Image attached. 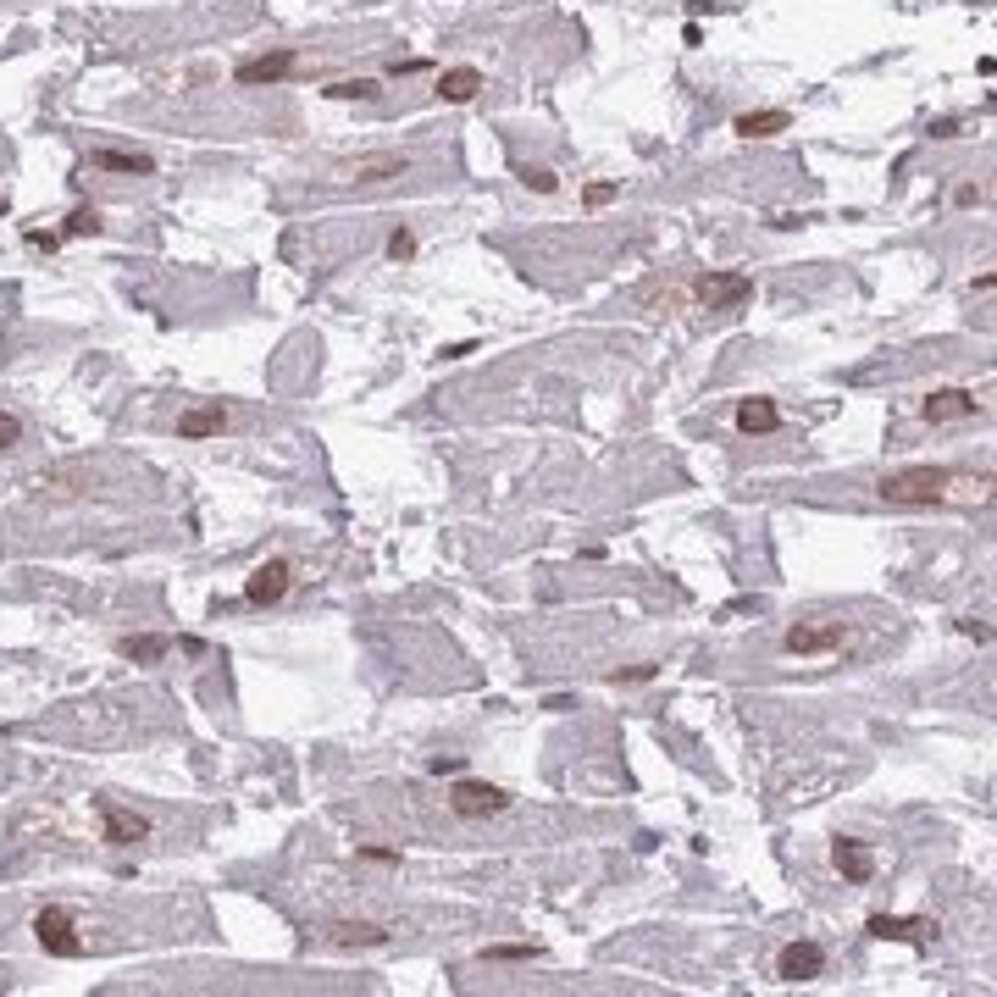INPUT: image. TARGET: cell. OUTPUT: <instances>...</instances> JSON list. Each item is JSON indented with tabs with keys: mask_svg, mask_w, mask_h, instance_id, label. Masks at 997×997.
I'll return each mask as SVG.
<instances>
[{
	"mask_svg": "<svg viewBox=\"0 0 997 997\" xmlns=\"http://www.w3.org/2000/svg\"><path fill=\"white\" fill-rule=\"evenodd\" d=\"M887 505H948L953 488H986V477H959L948 466H903L876 482Z\"/></svg>",
	"mask_w": 997,
	"mask_h": 997,
	"instance_id": "cell-1",
	"label": "cell"
},
{
	"mask_svg": "<svg viewBox=\"0 0 997 997\" xmlns=\"http://www.w3.org/2000/svg\"><path fill=\"white\" fill-rule=\"evenodd\" d=\"M34 942L50 959H78V953H84V937H78L73 914L61 909V903H45V909L34 914Z\"/></svg>",
	"mask_w": 997,
	"mask_h": 997,
	"instance_id": "cell-2",
	"label": "cell"
},
{
	"mask_svg": "<svg viewBox=\"0 0 997 997\" xmlns=\"http://www.w3.org/2000/svg\"><path fill=\"white\" fill-rule=\"evenodd\" d=\"M449 809H455L460 820H488V815H505L510 809V793L505 787H493V781H455Z\"/></svg>",
	"mask_w": 997,
	"mask_h": 997,
	"instance_id": "cell-3",
	"label": "cell"
},
{
	"mask_svg": "<svg viewBox=\"0 0 997 997\" xmlns=\"http://www.w3.org/2000/svg\"><path fill=\"white\" fill-rule=\"evenodd\" d=\"M693 294H698L704 311H732V305H743L748 294H754V277L748 272H704L693 283Z\"/></svg>",
	"mask_w": 997,
	"mask_h": 997,
	"instance_id": "cell-4",
	"label": "cell"
},
{
	"mask_svg": "<svg viewBox=\"0 0 997 997\" xmlns=\"http://www.w3.org/2000/svg\"><path fill=\"white\" fill-rule=\"evenodd\" d=\"M781 649L793 654V660H809V654H831V649H842V621H826V626L798 621V626H787Z\"/></svg>",
	"mask_w": 997,
	"mask_h": 997,
	"instance_id": "cell-5",
	"label": "cell"
},
{
	"mask_svg": "<svg viewBox=\"0 0 997 997\" xmlns=\"http://www.w3.org/2000/svg\"><path fill=\"white\" fill-rule=\"evenodd\" d=\"M865 931L876 942H909V948H925L937 937V920H903V914H870Z\"/></svg>",
	"mask_w": 997,
	"mask_h": 997,
	"instance_id": "cell-6",
	"label": "cell"
},
{
	"mask_svg": "<svg viewBox=\"0 0 997 997\" xmlns=\"http://www.w3.org/2000/svg\"><path fill=\"white\" fill-rule=\"evenodd\" d=\"M820 970H826V948H820V942H787V948H781L776 953V975H781V981H815V975Z\"/></svg>",
	"mask_w": 997,
	"mask_h": 997,
	"instance_id": "cell-7",
	"label": "cell"
},
{
	"mask_svg": "<svg viewBox=\"0 0 997 997\" xmlns=\"http://www.w3.org/2000/svg\"><path fill=\"white\" fill-rule=\"evenodd\" d=\"M95 809H100V826H106V842H117V848H133V842L150 837L145 815H133V809L111 804V798H95Z\"/></svg>",
	"mask_w": 997,
	"mask_h": 997,
	"instance_id": "cell-8",
	"label": "cell"
},
{
	"mask_svg": "<svg viewBox=\"0 0 997 997\" xmlns=\"http://www.w3.org/2000/svg\"><path fill=\"white\" fill-rule=\"evenodd\" d=\"M289 588H294V565L289 560H266V565H255V571H250L244 599H250V604H277Z\"/></svg>",
	"mask_w": 997,
	"mask_h": 997,
	"instance_id": "cell-9",
	"label": "cell"
},
{
	"mask_svg": "<svg viewBox=\"0 0 997 997\" xmlns=\"http://www.w3.org/2000/svg\"><path fill=\"white\" fill-rule=\"evenodd\" d=\"M831 865H837L842 881H853V887L876 881V853H870L865 842H853V837H837V842H831Z\"/></svg>",
	"mask_w": 997,
	"mask_h": 997,
	"instance_id": "cell-10",
	"label": "cell"
},
{
	"mask_svg": "<svg viewBox=\"0 0 997 997\" xmlns=\"http://www.w3.org/2000/svg\"><path fill=\"white\" fill-rule=\"evenodd\" d=\"M981 410V399L970 394V388H937V394L920 405V416L931 421V427H942V421H964V416H975Z\"/></svg>",
	"mask_w": 997,
	"mask_h": 997,
	"instance_id": "cell-11",
	"label": "cell"
},
{
	"mask_svg": "<svg viewBox=\"0 0 997 997\" xmlns=\"http://www.w3.org/2000/svg\"><path fill=\"white\" fill-rule=\"evenodd\" d=\"M294 67H300V56H294V50H272V56L244 61V67H239L233 78H239V84H283V78H289Z\"/></svg>",
	"mask_w": 997,
	"mask_h": 997,
	"instance_id": "cell-12",
	"label": "cell"
},
{
	"mask_svg": "<svg viewBox=\"0 0 997 997\" xmlns=\"http://www.w3.org/2000/svg\"><path fill=\"white\" fill-rule=\"evenodd\" d=\"M222 427H228V405L222 399H211V405H194L178 416V438H217Z\"/></svg>",
	"mask_w": 997,
	"mask_h": 997,
	"instance_id": "cell-13",
	"label": "cell"
},
{
	"mask_svg": "<svg viewBox=\"0 0 997 997\" xmlns=\"http://www.w3.org/2000/svg\"><path fill=\"white\" fill-rule=\"evenodd\" d=\"M327 942H333V948H383V942H388V925H372V920H338L333 931H327Z\"/></svg>",
	"mask_w": 997,
	"mask_h": 997,
	"instance_id": "cell-14",
	"label": "cell"
},
{
	"mask_svg": "<svg viewBox=\"0 0 997 997\" xmlns=\"http://www.w3.org/2000/svg\"><path fill=\"white\" fill-rule=\"evenodd\" d=\"M737 427H743V433H776V427H781V410H776V399H743V405H737Z\"/></svg>",
	"mask_w": 997,
	"mask_h": 997,
	"instance_id": "cell-15",
	"label": "cell"
},
{
	"mask_svg": "<svg viewBox=\"0 0 997 997\" xmlns=\"http://www.w3.org/2000/svg\"><path fill=\"white\" fill-rule=\"evenodd\" d=\"M405 172V156H355L344 167V178H355V183H377V178H399Z\"/></svg>",
	"mask_w": 997,
	"mask_h": 997,
	"instance_id": "cell-16",
	"label": "cell"
},
{
	"mask_svg": "<svg viewBox=\"0 0 997 997\" xmlns=\"http://www.w3.org/2000/svg\"><path fill=\"white\" fill-rule=\"evenodd\" d=\"M167 649H172V643H167V637H156V632H139V637H122V643H117V654H122V660H133V665H156Z\"/></svg>",
	"mask_w": 997,
	"mask_h": 997,
	"instance_id": "cell-17",
	"label": "cell"
},
{
	"mask_svg": "<svg viewBox=\"0 0 997 997\" xmlns=\"http://www.w3.org/2000/svg\"><path fill=\"white\" fill-rule=\"evenodd\" d=\"M732 133H743V139H770V133H787V111H743V117L732 122Z\"/></svg>",
	"mask_w": 997,
	"mask_h": 997,
	"instance_id": "cell-18",
	"label": "cell"
},
{
	"mask_svg": "<svg viewBox=\"0 0 997 997\" xmlns=\"http://www.w3.org/2000/svg\"><path fill=\"white\" fill-rule=\"evenodd\" d=\"M89 161H95L100 172H139V178H145V172H156V161L139 156V150H95Z\"/></svg>",
	"mask_w": 997,
	"mask_h": 997,
	"instance_id": "cell-19",
	"label": "cell"
},
{
	"mask_svg": "<svg viewBox=\"0 0 997 997\" xmlns=\"http://www.w3.org/2000/svg\"><path fill=\"white\" fill-rule=\"evenodd\" d=\"M477 89H482V73H477V67H449V73L438 78V95L455 100V106H460V100H471Z\"/></svg>",
	"mask_w": 997,
	"mask_h": 997,
	"instance_id": "cell-20",
	"label": "cell"
},
{
	"mask_svg": "<svg viewBox=\"0 0 997 997\" xmlns=\"http://www.w3.org/2000/svg\"><path fill=\"white\" fill-rule=\"evenodd\" d=\"M327 95L333 100H372V95H383V84H377V78H344V84H333Z\"/></svg>",
	"mask_w": 997,
	"mask_h": 997,
	"instance_id": "cell-21",
	"label": "cell"
},
{
	"mask_svg": "<svg viewBox=\"0 0 997 997\" xmlns=\"http://www.w3.org/2000/svg\"><path fill=\"white\" fill-rule=\"evenodd\" d=\"M84 233H100V217H95V211H89V205H78V211H73V217H67V228H61L56 239L67 244V239H84Z\"/></svg>",
	"mask_w": 997,
	"mask_h": 997,
	"instance_id": "cell-22",
	"label": "cell"
},
{
	"mask_svg": "<svg viewBox=\"0 0 997 997\" xmlns=\"http://www.w3.org/2000/svg\"><path fill=\"white\" fill-rule=\"evenodd\" d=\"M388 255H394V261H410V255H416V233L394 228V233H388Z\"/></svg>",
	"mask_w": 997,
	"mask_h": 997,
	"instance_id": "cell-23",
	"label": "cell"
},
{
	"mask_svg": "<svg viewBox=\"0 0 997 997\" xmlns=\"http://www.w3.org/2000/svg\"><path fill=\"white\" fill-rule=\"evenodd\" d=\"M482 959H538V948H532V942H499V948H488Z\"/></svg>",
	"mask_w": 997,
	"mask_h": 997,
	"instance_id": "cell-24",
	"label": "cell"
},
{
	"mask_svg": "<svg viewBox=\"0 0 997 997\" xmlns=\"http://www.w3.org/2000/svg\"><path fill=\"white\" fill-rule=\"evenodd\" d=\"M366 859V865H399V848H377V842H366V848H355Z\"/></svg>",
	"mask_w": 997,
	"mask_h": 997,
	"instance_id": "cell-25",
	"label": "cell"
},
{
	"mask_svg": "<svg viewBox=\"0 0 997 997\" xmlns=\"http://www.w3.org/2000/svg\"><path fill=\"white\" fill-rule=\"evenodd\" d=\"M17 438H23V421H17L12 410H0V449H12Z\"/></svg>",
	"mask_w": 997,
	"mask_h": 997,
	"instance_id": "cell-26",
	"label": "cell"
},
{
	"mask_svg": "<svg viewBox=\"0 0 997 997\" xmlns=\"http://www.w3.org/2000/svg\"><path fill=\"white\" fill-rule=\"evenodd\" d=\"M460 765H466L460 754H438V759H427V770H433V776H460Z\"/></svg>",
	"mask_w": 997,
	"mask_h": 997,
	"instance_id": "cell-27",
	"label": "cell"
},
{
	"mask_svg": "<svg viewBox=\"0 0 997 997\" xmlns=\"http://www.w3.org/2000/svg\"><path fill=\"white\" fill-rule=\"evenodd\" d=\"M615 194H621L615 183H588V194H582V200H588V205H610Z\"/></svg>",
	"mask_w": 997,
	"mask_h": 997,
	"instance_id": "cell-28",
	"label": "cell"
},
{
	"mask_svg": "<svg viewBox=\"0 0 997 997\" xmlns=\"http://www.w3.org/2000/svg\"><path fill=\"white\" fill-rule=\"evenodd\" d=\"M654 676H660L654 665H632V671H621L615 682H632V687H643V682H654Z\"/></svg>",
	"mask_w": 997,
	"mask_h": 997,
	"instance_id": "cell-29",
	"label": "cell"
},
{
	"mask_svg": "<svg viewBox=\"0 0 997 997\" xmlns=\"http://www.w3.org/2000/svg\"><path fill=\"white\" fill-rule=\"evenodd\" d=\"M554 183H560V178H554V172H527V189H538V194H554Z\"/></svg>",
	"mask_w": 997,
	"mask_h": 997,
	"instance_id": "cell-30",
	"label": "cell"
}]
</instances>
